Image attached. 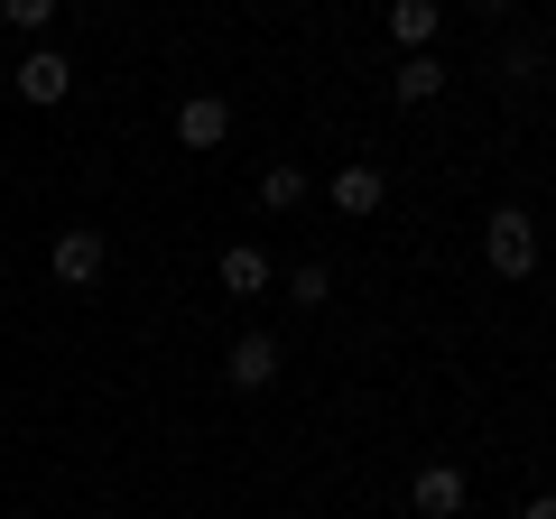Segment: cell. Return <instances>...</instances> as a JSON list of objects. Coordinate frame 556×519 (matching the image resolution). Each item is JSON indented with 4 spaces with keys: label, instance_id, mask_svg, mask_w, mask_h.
<instances>
[{
    "label": "cell",
    "instance_id": "9c48e42d",
    "mask_svg": "<svg viewBox=\"0 0 556 519\" xmlns=\"http://www.w3.org/2000/svg\"><path fill=\"white\" fill-rule=\"evenodd\" d=\"M437 28H445V10H437V0H390V47H399V56L437 47Z\"/></svg>",
    "mask_w": 556,
    "mask_h": 519
},
{
    "label": "cell",
    "instance_id": "8992f818",
    "mask_svg": "<svg viewBox=\"0 0 556 519\" xmlns=\"http://www.w3.org/2000/svg\"><path fill=\"white\" fill-rule=\"evenodd\" d=\"M325 195H334V214H353V223H371L380 204H390V177H380L371 159H353V167H334V186H325Z\"/></svg>",
    "mask_w": 556,
    "mask_h": 519
},
{
    "label": "cell",
    "instance_id": "5b68a950",
    "mask_svg": "<svg viewBox=\"0 0 556 519\" xmlns=\"http://www.w3.org/2000/svg\"><path fill=\"white\" fill-rule=\"evenodd\" d=\"M232 140V102L223 93H186L177 102V149H223Z\"/></svg>",
    "mask_w": 556,
    "mask_h": 519
},
{
    "label": "cell",
    "instance_id": "7c38bea8",
    "mask_svg": "<svg viewBox=\"0 0 556 519\" xmlns=\"http://www.w3.org/2000/svg\"><path fill=\"white\" fill-rule=\"evenodd\" d=\"M288 298H298V306H325V298H334V269H325V260H298V269H288Z\"/></svg>",
    "mask_w": 556,
    "mask_h": 519
},
{
    "label": "cell",
    "instance_id": "5bb4252c",
    "mask_svg": "<svg viewBox=\"0 0 556 519\" xmlns=\"http://www.w3.org/2000/svg\"><path fill=\"white\" fill-rule=\"evenodd\" d=\"M519 519H556V492H529V501H519Z\"/></svg>",
    "mask_w": 556,
    "mask_h": 519
},
{
    "label": "cell",
    "instance_id": "3957f363",
    "mask_svg": "<svg viewBox=\"0 0 556 519\" xmlns=\"http://www.w3.org/2000/svg\"><path fill=\"white\" fill-rule=\"evenodd\" d=\"M65 93H75V65H65V47H28V56H20V102L56 112Z\"/></svg>",
    "mask_w": 556,
    "mask_h": 519
},
{
    "label": "cell",
    "instance_id": "ba28073f",
    "mask_svg": "<svg viewBox=\"0 0 556 519\" xmlns=\"http://www.w3.org/2000/svg\"><path fill=\"white\" fill-rule=\"evenodd\" d=\"M278 362H288V353H278V334H260V325H251V334H232V362H223V371H232V390H269Z\"/></svg>",
    "mask_w": 556,
    "mask_h": 519
},
{
    "label": "cell",
    "instance_id": "52a82bcc",
    "mask_svg": "<svg viewBox=\"0 0 556 519\" xmlns=\"http://www.w3.org/2000/svg\"><path fill=\"white\" fill-rule=\"evenodd\" d=\"M408 501H417V519H455L464 501H473V482H464V464H427V473L408 482Z\"/></svg>",
    "mask_w": 556,
    "mask_h": 519
},
{
    "label": "cell",
    "instance_id": "277c9868",
    "mask_svg": "<svg viewBox=\"0 0 556 519\" xmlns=\"http://www.w3.org/2000/svg\"><path fill=\"white\" fill-rule=\"evenodd\" d=\"M445 84H455V65H445L437 47H417V56H399V65H390V102H408V112H417V102H437Z\"/></svg>",
    "mask_w": 556,
    "mask_h": 519
},
{
    "label": "cell",
    "instance_id": "30bf717a",
    "mask_svg": "<svg viewBox=\"0 0 556 519\" xmlns=\"http://www.w3.org/2000/svg\"><path fill=\"white\" fill-rule=\"evenodd\" d=\"M269 279H278V269H269V251H260V241H232V251H223V288H232V298H260Z\"/></svg>",
    "mask_w": 556,
    "mask_h": 519
},
{
    "label": "cell",
    "instance_id": "7a4b0ae2",
    "mask_svg": "<svg viewBox=\"0 0 556 519\" xmlns=\"http://www.w3.org/2000/svg\"><path fill=\"white\" fill-rule=\"evenodd\" d=\"M102 260H112V241H102L93 223H65L56 251H47V269H56V288H93V279H102Z\"/></svg>",
    "mask_w": 556,
    "mask_h": 519
},
{
    "label": "cell",
    "instance_id": "2e32d148",
    "mask_svg": "<svg viewBox=\"0 0 556 519\" xmlns=\"http://www.w3.org/2000/svg\"><path fill=\"white\" fill-rule=\"evenodd\" d=\"M93 10H112V0H93Z\"/></svg>",
    "mask_w": 556,
    "mask_h": 519
},
{
    "label": "cell",
    "instance_id": "6da1fadb",
    "mask_svg": "<svg viewBox=\"0 0 556 519\" xmlns=\"http://www.w3.org/2000/svg\"><path fill=\"white\" fill-rule=\"evenodd\" d=\"M482 260L501 279H538V214L529 204H492L482 214Z\"/></svg>",
    "mask_w": 556,
    "mask_h": 519
},
{
    "label": "cell",
    "instance_id": "9a60e30c",
    "mask_svg": "<svg viewBox=\"0 0 556 519\" xmlns=\"http://www.w3.org/2000/svg\"><path fill=\"white\" fill-rule=\"evenodd\" d=\"M482 10H510V0H482Z\"/></svg>",
    "mask_w": 556,
    "mask_h": 519
},
{
    "label": "cell",
    "instance_id": "4fadbf2b",
    "mask_svg": "<svg viewBox=\"0 0 556 519\" xmlns=\"http://www.w3.org/2000/svg\"><path fill=\"white\" fill-rule=\"evenodd\" d=\"M47 20H56V0H0V28H20V38H38Z\"/></svg>",
    "mask_w": 556,
    "mask_h": 519
},
{
    "label": "cell",
    "instance_id": "8fae6325",
    "mask_svg": "<svg viewBox=\"0 0 556 519\" xmlns=\"http://www.w3.org/2000/svg\"><path fill=\"white\" fill-rule=\"evenodd\" d=\"M260 204H269V214H298V204H306V167L298 159H269V167H260Z\"/></svg>",
    "mask_w": 556,
    "mask_h": 519
}]
</instances>
